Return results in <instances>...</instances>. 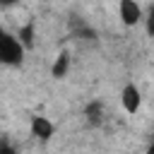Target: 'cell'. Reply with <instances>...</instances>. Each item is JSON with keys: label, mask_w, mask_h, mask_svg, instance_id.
<instances>
[{"label": "cell", "mask_w": 154, "mask_h": 154, "mask_svg": "<svg viewBox=\"0 0 154 154\" xmlns=\"http://www.w3.org/2000/svg\"><path fill=\"white\" fill-rule=\"evenodd\" d=\"M147 154H154V142L149 144V149H147Z\"/></svg>", "instance_id": "cell-12"}, {"label": "cell", "mask_w": 154, "mask_h": 154, "mask_svg": "<svg viewBox=\"0 0 154 154\" xmlns=\"http://www.w3.org/2000/svg\"><path fill=\"white\" fill-rule=\"evenodd\" d=\"M17 36H19V41H22L26 48H31V46H34V24L29 22V24L19 26V34H17Z\"/></svg>", "instance_id": "cell-7"}, {"label": "cell", "mask_w": 154, "mask_h": 154, "mask_svg": "<svg viewBox=\"0 0 154 154\" xmlns=\"http://www.w3.org/2000/svg\"><path fill=\"white\" fill-rule=\"evenodd\" d=\"M72 29H75V34H77V38H94L96 34H94V29L91 26H87L84 22H72Z\"/></svg>", "instance_id": "cell-8"}, {"label": "cell", "mask_w": 154, "mask_h": 154, "mask_svg": "<svg viewBox=\"0 0 154 154\" xmlns=\"http://www.w3.org/2000/svg\"><path fill=\"white\" fill-rule=\"evenodd\" d=\"M120 101H123V108L128 113H137L140 111V103H142V96H140V89L135 84H125L123 94H120Z\"/></svg>", "instance_id": "cell-3"}, {"label": "cell", "mask_w": 154, "mask_h": 154, "mask_svg": "<svg viewBox=\"0 0 154 154\" xmlns=\"http://www.w3.org/2000/svg\"><path fill=\"white\" fill-rule=\"evenodd\" d=\"M0 2H2V5H5V7H10V5H14V2H17V0H0Z\"/></svg>", "instance_id": "cell-11"}, {"label": "cell", "mask_w": 154, "mask_h": 154, "mask_svg": "<svg viewBox=\"0 0 154 154\" xmlns=\"http://www.w3.org/2000/svg\"><path fill=\"white\" fill-rule=\"evenodd\" d=\"M118 12L125 26H135L137 22H142V10L135 0H120L118 2Z\"/></svg>", "instance_id": "cell-2"}, {"label": "cell", "mask_w": 154, "mask_h": 154, "mask_svg": "<svg viewBox=\"0 0 154 154\" xmlns=\"http://www.w3.org/2000/svg\"><path fill=\"white\" fill-rule=\"evenodd\" d=\"M144 26H147V34L154 36V5L147 10V17H144Z\"/></svg>", "instance_id": "cell-9"}, {"label": "cell", "mask_w": 154, "mask_h": 154, "mask_svg": "<svg viewBox=\"0 0 154 154\" xmlns=\"http://www.w3.org/2000/svg\"><path fill=\"white\" fill-rule=\"evenodd\" d=\"M0 154H17V149L12 147V142L7 137H2V142H0Z\"/></svg>", "instance_id": "cell-10"}, {"label": "cell", "mask_w": 154, "mask_h": 154, "mask_svg": "<svg viewBox=\"0 0 154 154\" xmlns=\"http://www.w3.org/2000/svg\"><path fill=\"white\" fill-rule=\"evenodd\" d=\"M67 70H70V53L67 51H60L58 58H55V63H53V67H51V75L55 79H63L67 75Z\"/></svg>", "instance_id": "cell-5"}, {"label": "cell", "mask_w": 154, "mask_h": 154, "mask_svg": "<svg viewBox=\"0 0 154 154\" xmlns=\"http://www.w3.org/2000/svg\"><path fill=\"white\" fill-rule=\"evenodd\" d=\"M53 132H55V125H53L48 118H43V116H34V118H31V135H34V137H38V140H51Z\"/></svg>", "instance_id": "cell-4"}, {"label": "cell", "mask_w": 154, "mask_h": 154, "mask_svg": "<svg viewBox=\"0 0 154 154\" xmlns=\"http://www.w3.org/2000/svg\"><path fill=\"white\" fill-rule=\"evenodd\" d=\"M84 116H87V123H89V125H96V128H99V125L103 123V103H101V101L87 103Z\"/></svg>", "instance_id": "cell-6"}, {"label": "cell", "mask_w": 154, "mask_h": 154, "mask_svg": "<svg viewBox=\"0 0 154 154\" xmlns=\"http://www.w3.org/2000/svg\"><path fill=\"white\" fill-rule=\"evenodd\" d=\"M24 43L19 41V36H12V34H2L0 38V60L5 65H22V58H24Z\"/></svg>", "instance_id": "cell-1"}]
</instances>
